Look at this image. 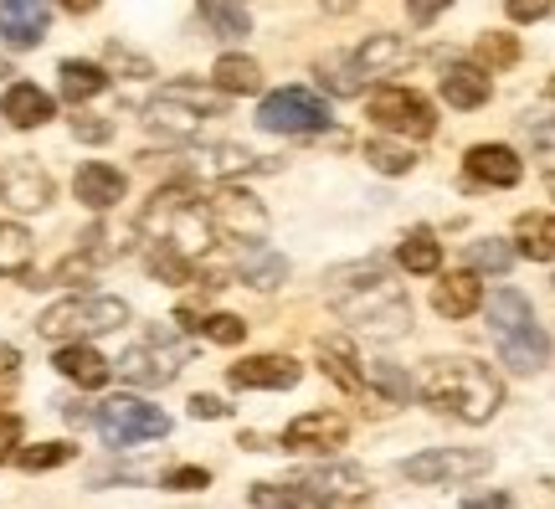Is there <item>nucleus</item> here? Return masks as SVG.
Listing matches in <instances>:
<instances>
[{"label": "nucleus", "mask_w": 555, "mask_h": 509, "mask_svg": "<svg viewBox=\"0 0 555 509\" xmlns=\"http://www.w3.org/2000/svg\"><path fill=\"white\" fill-rule=\"evenodd\" d=\"M324 298H330V309H335L350 330L380 334V340L412 330V298H406V289H401L380 263H345V268H330Z\"/></svg>", "instance_id": "1"}, {"label": "nucleus", "mask_w": 555, "mask_h": 509, "mask_svg": "<svg viewBox=\"0 0 555 509\" xmlns=\"http://www.w3.org/2000/svg\"><path fill=\"white\" fill-rule=\"evenodd\" d=\"M412 392H422L427 407L442 411V417H457V422H489L504 407V381L483 360H468V355L427 360V371Z\"/></svg>", "instance_id": "2"}, {"label": "nucleus", "mask_w": 555, "mask_h": 509, "mask_svg": "<svg viewBox=\"0 0 555 509\" xmlns=\"http://www.w3.org/2000/svg\"><path fill=\"white\" fill-rule=\"evenodd\" d=\"M489 340L499 360L519 376H535L551 366V334L535 319V304L519 289H494L489 294Z\"/></svg>", "instance_id": "3"}, {"label": "nucleus", "mask_w": 555, "mask_h": 509, "mask_svg": "<svg viewBox=\"0 0 555 509\" xmlns=\"http://www.w3.org/2000/svg\"><path fill=\"white\" fill-rule=\"evenodd\" d=\"M139 232L150 237V242H165V247H176L185 257H201L211 247V216L201 206V196L191 191V180H170V186H159L155 196L144 201V212H139Z\"/></svg>", "instance_id": "4"}, {"label": "nucleus", "mask_w": 555, "mask_h": 509, "mask_svg": "<svg viewBox=\"0 0 555 509\" xmlns=\"http://www.w3.org/2000/svg\"><path fill=\"white\" fill-rule=\"evenodd\" d=\"M227 109V93L217 88H201V82H165L159 99L144 103V129L170 144H191L201 135V124L211 114Z\"/></svg>", "instance_id": "5"}, {"label": "nucleus", "mask_w": 555, "mask_h": 509, "mask_svg": "<svg viewBox=\"0 0 555 509\" xmlns=\"http://www.w3.org/2000/svg\"><path fill=\"white\" fill-rule=\"evenodd\" d=\"M129 325V304L114 294H73L57 298L52 309L37 319V334L52 340V345H67V340H93V334H114Z\"/></svg>", "instance_id": "6"}, {"label": "nucleus", "mask_w": 555, "mask_h": 509, "mask_svg": "<svg viewBox=\"0 0 555 509\" xmlns=\"http://www.w3.org/2000/svg\"><path fill=\"white\" fill-rule=\"evenodd\" d=\"M93 428L108 448H139V443H155L170 432V417L139 396H108L93 407Z\"/></svg>", "instance_id": "7"}, {"label": "nucleus", "mask_w": 555, "mask_h": 509, "mask_svg": "<svg viewBox=\"0 0 555 509\" xmlns=\"http://www.w3.org/2000/svg\"><path fill=\"white\" fill-rule=\"evenodd\" d=\"M201 206H206V216H211V232L227 237V242H237V247H247V242H268V206H262L253 191H242V186H232V180H221L211 196H201Z\"/></svg>", "instance_id": "8"}, {"label": "nucleus", "mask_w": 555, "mask_h": 509, "mask_svg": "<svg viewBox=\"0 0 555 509\" xmlns=\"http://www.w3.org/2000/svg\"><path fill=\"white\" fill-rule=\"evenodd\" d=\"M324 124H330V103L309 88H278L258 109V129L268 135H314Z\"/></svg>", "instance_id": "9"}, {"label": "nucleus", "mask_w": 555, "mask_h": 509, "mask_svg": "<svg viewBox=\"0 0 555 509\" xmlns=\"http://www.w3.org/2000/svg\"><path fill=\"white\" fill-rule=\"evenodd\" d=\"M371 118H376V129L401 139H427L437 129L433 103L422 93H412V88H397V82H386V88L371 93Z\"/></svg>", "instance_id": "10"}, {"label": "nucleus", "mask_w": 555, "mask_h": 509, "mask_svg": "<svg viewBox=\"0 0 555 509\" xmlns=\"http://www.w3.org/2000/svg\"><path fill=\"white\" fill-rule=\"evenodd\" d=\"M489 469H494V458L483 448H422L416 458L401 463L412 484H468V479H483Z\"/></svg>", "instance_id": "11"}, {"label": "nucleus", "mask_w": 555, "mask_h": 509, "mask_svg": "<svg viewBox=\"0 0 555 509\" xmlns=\"http://www.w3.org/2000/svg\"><path fill=\"white\" fill-rule=\"evenodd\" d=\"M185 366V351H180L170 334H150V340H139L134 351L119 355V376L124 381H134V386H170Z\"/></svg>", "instance_id": "12"}, {"label": "nucleus", "mask_w": 555, "mask_h": 509, "mask_svg": "<svg viewBox=\"0 0 555 509\" xmlns=\"http://www.w3.org/2000/svg\"><path fill=\"white\" fill-rule=\"evenodd\" d=\"M298 484L314 489L324 509H360L365 505V494H371L365 473L350 469V463H319V469H304L298 473Z\"/></svg>", "instance_id": "13"}, {"label": "nucleus", "mask_w": 555, "mask_h": 509, "mask_svg": "<svg viewBox=\"0 0 555 509\" xmlns=\"http://www.w3.org/2000/svg\"><path fill=\"white\" fill-rule=\"evenodd\" d=\"M0 201L11 212H41L52 201V176L41 170L31 155H16L0 165Z\"/></svg>", "instance_id": "14"}, {"label": "nucleus", "mask_w": 555, "mask_h": 509, "mask_svg": "<svg viewBox=\"0 0 555 509\" xmlns=\"http://www.w3.org/2000/svg\"><path fill=\"white\" fill-rule=\"evenodd\" d=\"M345 437H350V422H345L339 411H304V417H294V422L283 428V443H278V448L335 453V448H345Z\"/></svg>", "instance_id": "15"}, {"label": "nucleus", "mask_w": 555, "mask_h": 509, "mask_svg": "<svg viewBox=\"0 0 555 509\" xmlns=\"http://www.w3.org/2000/svg\"><path fill=\"white\" fill-rule=\"evenodd\" d=\"M298 376H304V366L294 355H247L227 371V381L237 392H288V386H298Z\"/></svg>", "instance_id": "16"}, {"label": "nucleus", "mask_w": 555, "mask_h": 509, "mask_svg": "<svg viewBox=\"0 0 555 509\" xmlns=\"http://www.w3.org/2000/svg\"><path fill=\"white\" fill-rule=\"evenodd\" d=\"M52 26V0H0V41L11 52H31Z\"/></svg>", "instance_id": "17"}, {"label": "nucleus", "mask_w": 555, "mask_h": 509, "mask_svg": "<svg viewBox=\"0 0 555 509\" xmlns=\"http://www.w3.org/2000/svg\"><path fill=\"white\" fill-rule=\"evenodd\" d=\"M262 160L253 150H242V144H196L191 155H185V170L201 180H232V176H247V170H258Z\"/></svg>", "instance_id": "18"}, {"label": "nucleus", "mask_w": 555, "mask_h": 509, "mask_svg": "<svg viewBox=\"0 0 555 509\" xmlns=\"http://www.w3.org/2000/svg\"><path fill=\"white\" fill-rule=\"evenodd\" d=\"M73 191H78V201L88 206V212H108V206H119L124 201L129 180H124V170H114V165L88 160V165H78V176H73Z\"/></svg>", "instance_id": "19"}, {"label": "nucleus", "mask_w": 555, "mask_h": 509, "mask_svg": "<svg viewBox=\"0 0 555 509\" xmlns=\"http://www.w3.org/2000/svg\"><path fill=\"white\" fill-rule=\"evenodd\" d=\"M463 165L478 186H519V176H525V160L509 144H474Z\"/></svg>", "instance_id": "20"}, {"label": "nucleus", "mask_w": 555, "mask_h": 509, "mask_svg": "<svg viewBox=\"0 0 555 509\" xmlns=\"http://www.w3.org/2000/svg\"><path fill=\"white\" fill-rule=\"evenodd\" d=\"M489 93H494L489 67H478V62H448V73H442V99L453 103V109H483Z\"/></svg>", "instance_id": "21"}, {"label": "nucleus", "mask_w": 555, "mask_h": 509, "mask_svg": "<svg viewBox=\"0 0 555 509\" xmlns=\"http://www.w3.org/2000/svg\"><path fill=\"white\" fill-rule=\"evenodd\" d=\"M52 114H57V99L41 93L37 82H11L5 99H0V118H11L16 129H41Z\"/></svg>", "instance_id": "22"}, {"label": "nucleus", "mask_w": 555, "mask_h": 509, "mask_svg": "<svg viewBox=\"0 0 555 509\" xmlns=\"http://www.w3.org/2000/svg\"><path fill=\"white\" fill-rule=\"evenodd\" d=\"M319 366H324V376L335 381L339 392H350V396L365 392V376H360V351H356V340H345V334H330V340H319Z\"/></svg>", "instance_id": "23"}, {"label": "nucleus", "mask_w": 555, "mask_h": 509, "mask_svg": "<svg viewBox=\"0 0 555 509\" xmlns=\"http://www.w3.org/2000/svg\"><path fill=\"white\" fill-rule=\"evenodd\" d=\"M52 366H57V371L67 376V381H78V386H88V392H93V386H103V381L114 376V366H108V360H103V355L93 351L88 340H67V345H57V355H52Z\"/></svg>", "instance_id": "24"}, {"label": "nucleus", "mask_w": 555, "mask_h": 509, "mask_svg": "<svg viewBox=\"0 0 555 509\" xmlns=\"http://www.w3.org/2000/svg\"><path fill=\"white\" fill-rule=\"evenodd\" d=\"M406 58H412L406 41L391 37V31H376V37H365V47L350 58V67H356V78H386V73L406 67Z\"/></svg>", "instance_id": "25"}, {"label": "nucleus", "mask_w": 555, "mask_h": 509, "mask_svg": "<svg viewBox=\"0 0 555 509\" xmlns=\"http://www.w3.org/2000/svg\"><path fill=\"white\" fill-rule=\"evenodd\" d=\"M433 309L442 314V319H468V314H478L483 309V283H478V273H448L433 289Z\"/></svg>", "instance_id": "26"}, {"label": "nucleus", "mask_w": 555, "mask_h": 509, "mask_svg": "<svg viewBox=\"0 0 555 509\" xmlns=\"http://www.w3.org/2000/svg\"><path fill=\"white\" fill-rule=\"evenodd\" d=\"M232 273H237L242 283H253V289H278V283L288 278V257H278L268 242H247V247H237Z\"/></svg>", "instance_id": "27"}, {"label": "nucleus", "mask_w": 555, "mask_h": 509, "mask_svg": "<svg viewBox=\"0 0 555 509\" xmlns=\"http://www.w3.org/2000/svg\"><path fill=\"white\" fill-rule=\"evenodd\" d=\"M211 82H217V93H227V99H253V93H262V67L253 58H242V52H227L211 67Z\"/></svg>", "instance_id": "28"}, {"label": "nucleus", "mask_w": 555, "mask_h": 509, "mask_svg": "<svg viewBox=\"0 0 555 509\" xmlns=\"http://www.w3.org/2000/svg\"><path fill=\"white\" fill-rule=\"evenodd\" d=\"M397 263L406 268V273H437L442 268V242H437L433 227H412V232L401 237V247H397Z\"/></svg>", "instance_id": "29"}, {"label": "nucleus", "mask_w": 555, "mask_h": 509, "mask_svg": "<svg viewBox=\"0 0 555 509\" xmlns=\"http://www.w3.org/2000/svg\"><path fill=\"white\" fill-rule=\"evenodd\" d=\"M515 242H519V247H515L519 257H530V263H551V257H555V221H551V212L519 216Z\"/></svg>", "instance_id": "30"}, {"label": "nucleus", "mask_w": 555, "mask_h": 509, "mask_svg": "<svg viewBox=\"0 0 555 509\" xmlns=\"http://www.w3.org/2000/svg\"><path fill=\"white\" fill-rule=\"evenodd\" d=\"M57 78H62V99L67 103H88V99H99L103 88H108V73H103L99 62H78V58L62 62Z\"/></svg>", "instance_id": "31"}, {"label": "nucleus", "mask_w": 555, "mask_h": 509, "mask_svg": "<svg viewBox=\"0 0 555 509\" xmlns=\"http://www.w3.org/2000/svg\"><path fill=\"white\" fill-rule=\"evenodd\" d=\"M360 376H365V396L376 392L380 402H406L412 396V376L401 371L397 360H360Z\"/></svg>", "instance_id": "32"}, {"label": "nucleus", "mask_w": 555, "mask_h": 509, "mask_svg": "<svg viewBox=\"0 0 555 509\" xmlns=\"http://www.w3.org/2000/svg\"><path fill=\"white\" fill-rule=\"evenodd\" d=\"M185 330H196L201 340H211V345H242L247 340V325H242L237 314H191V309H180L176 314Z\"/></svg>", "instance_id": "33"}, {"label": "nucleus", "mask_w": 555, "mask_h": 509, "mask_svg": "<svg viewBox=\"0 0 555 509\" xmlns=\"http://www.w3.org/2000/svg\"><path fill=\"white\" fill-rule=\"evenodd\" d=\"M253 509H324L319 505L314 489H304L298 479H288V484H253Z\"/></svg>", "instance_id": "34"}, {"label": "nucleus", "mask_w": 555, "mask_h": 509, "mask_svg": "<svg viewBox=\"0 0 555 509\" xmlns=\"http://www.w3.org/2000/svg\"><path fill=\"white\" fill-rule=\"evenodd\" d=\"M201 16H206V26L217 31V37L237 41L253 31V16H247V0H201Z\"/></svg>", "instance_id": "35"}, {"label": "nucleus", "mask_w": 555, "mask_h": 509, "mask_svg": "<svg viewBox=\"0 0 555 509\" xmlns=\"http://www.w3.org/2000/svg\"><path fill=\"white\" fill-rule=\"evenodd\" d=\"M31 268V232L21 221H0V273L21 278Z\"/></svg>", "instance_id": "36"}, {"label": "nucleus", "mask_w": 555, "mask_h": 509, "mask_svg": "<svg viewBox=\"0 0 555 509\" xmlns=\"http://www.w3.org/2000/svg\"><path fill=\"white\" fill-rule=\"evenodd\" d=\"M150 273L155 278H165V283H191L196 278V257H185V253H176V247H165V242H150Z\"/></svg>", "instance_id": "37"}, {"label": "nucleus", "mask_w": 555, "mask_h": 509, "mask_svg": "<svg viewBox=\"0 0 555 509\" xmlns=\"http://www.w3.org/2000/svg\"><path fill=\"white\" fill-rule=\"evenodd\" d=\"M365 165L371 170H380V176H406L416 165V155L406 150V144H391V139H371L365 144Z\"/></svg>", "instance_id": "38"}, {"label": "nucleus", "mask_w": 555, "mask_h": 509, "mask_svg": "<svg viewBox=\"0 0 555 509\" xmlns=\"http://www.w3.org/2000/svg\"><path fill=\"white\" fill-rule=\"evenodd\" d=\"M73 453H78L73 443H37V448H16V463L26 473H41V469H62Z\"/></svg>", "instance_id": "39"}, {"label": "nucleus", "mask_w": 555, "mask_h": 509, "mask_svg": "<svg viewBox=\"0 0 555 509\" xmlns=\"http://www.w3.org/2000/svg\"><path fill=\"white\" fill-rule=\"evenodd\" d=\"M468 263H474V273H509L515 253H509L499 237H483V242H474V247H468Z\"/></svg>", "instance_id": "40"}, {"label": "nucleus", "mask_w": 555, "mask_h": 509, "mask_svg": "<svg viewBox=\"0 0 555 509\" xmlns=\"http://www.w3.org/2000/svg\"><path fill=\"white\" fill-rule=\"evenodd\" d=\"M519 62V41L504 37V31H483L478 37V67H509Z\"/></svg>", "instance_id": "41"}, {"label": "nucleus", "mask_w": 555, "mask_h": 509, "mask_svg": "<svg viewBox=\"0 0 555 509\" xmlns=\"http://www.w3.org/2000/svg\"><path fill=\"white\" fill-rule=\"evenodd\" d=\"M319 78L330 82L335 93H360V78H356V67H350V58H324L319 62Z\"/></svg>", "instance_id": "42"}, {"label": "nucleus", "mask_w": 555, "mask_h": 509, "mask_svg": "<svg viewBox=\"0 0 555 509\" xmlns=\"http://www.w3.org/2000/svg\"><path fill=\"white\" fill-rule=\"evenodd\" d=\"M206 484H211V473H206V469H170V473H159V489H176V494L206 489Z\"/></svg>", "instance_id": "43"}, {"label": "nucleus", "mask_w": 555, "mask_h": 509, "mask_svg": "<svg viewBox=\"0 0 555 509\" xmlns=\"http://www.w3.org/2000/svg\"><path fill=\"white\" fill-rule=\"evenodd\" d=\"M108 67H119V73H129V78H150V73H155V67H150V58L129 52L124 41H114V47H108Z\"/></svg>", "instance_id": "44"}, {"label": "nucleus", "mask_w": 555, "mask_h": 509, "mask_svg": "<svg viewBox=\"0 0 555 509\" xmlns=\"http://www.w3.org/2000/svg\"><path fill=\"white\" fill-rule=\"evenodd\" d=\"M114 135V124L99 114H78L73 118V139H82V144H103V139Z\"/></svg>", "instance_id": "45"}, {"label": "nucleus", "mask_w": 555, "mask_h": 509, "mask_svg": "<svg viewBox=\"0 0 555 509\" xmlns=\"http://www.w3.org/2000/svg\"><path fill=\"white\" fill-rule=\"evenodd\" d=\"M504 11H509V21L530 26V21H545V16H551V0H504Z\"/></svg>", "instance_id": "46"}, {"label": "nucleus", "mask_w": 555, "mask_h": 509, "mask_svg": "<svg viewBox=\"0 0 555 509\" xmlns=\"http://www.w3.org/2000/svg\"><path fill=\"white\" fill-rule=\"evenodd\" d=\"M16 448H21V417L16 411H0V463L16 458Z\"/></svg>", "instance_id": "47"}, {"label": "nucleus", "mask_w": 555, "mask_h": 509, "mask_svg": "<svg viewBox=\"0 0 555 509\" xmlns=\"http://www.w3.org/2000/svg\"><path fill=\"white\" fill-rule=\"evenodd\" d=\"M463 509H519V505H515V494L489 489V494H468V499H463Z\"/></svg>", "instance_id": "48"}, {"label": "nucleus", "mask_w": 555, "mask_h": 509, "mask_svg": "<svg viewBox=\"0 0 555 509\" xmlns=\"http://www.w3.org/2000/svg\"><path fill=\"white\" fill-rule=\"evenodd\" d=\"M448 5H453V0H406V16H412L416 26H427V21H437Z\"/></svg>", "instance_id": "49"}, {"label": "nucleus", "mask_w": 555, "mask_h": 509, "mask_svg": "<svg viewBox=\"0 0 555 509\" xmlns=\"http://www.w3.org/2000/svg\"><path fill=\"white\" fill-rule=\"evenodd\" d=\"M227 411L232 407H227L221 396H191V417H196V422L201 417H206V422H217V417H227Z\"/></svg>", "instance_id": "50"}, {"label": "nucleus", "mask_w": 555, "mask_h": 509, "mask_svg": "<svg viewBox=\"0 0 555 509\" xmlns=\"http://www.w3.org/2000/svg\"><path fill=\"white\" fill-rule=\"evenodd\" d=\"M52 5H62V11H73V16H93L103 0H52Z\"/></svg>", "instance_id": "51"}, {"label": "nucleus", "mask_w": 555, "mask_h": 509, "mask_svg": "<svg viewBox=\"0 0 555 509\" xmlns=\"http://www.w3.org/2000/svg\"><path fill=\"white\" fill-rule=\"evenodd\" d=\"M319 5H324V11H335V16H350V11H356V0H319Z\"/></svg>", "instance_id": "52"}, {"label": "nucleus", "mask_w": 555, "mask_h": 509, "mask_svg": "<svg viewBox=\"0 0 555 509\" xmlns=\"http://www.w3.org/2000/svg\"><path fill=\"white\" fill-rule=\"evenodd\" d=\"M0 78H11V62H5V58H0Z\"/></svg>", "instance_id": "53"}]
</instances>
